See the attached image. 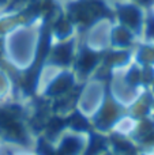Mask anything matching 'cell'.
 <instances>
[{
    "mask_svg": "<svg viewBox=\"0 0 154 155\" xmlns=\"http://www.w3.org/2000/svg\"><path fill=\"white\" fill-rule=\"evenodd\" d=\"M95 56L93 53H90V52H87V53H85L83 56H82V59H81V61H79V65H81L83 70H92L93 67H94V64H95Z\"/></svg>",
    "mask_w": 154,
    "mask_h": 155,
    "instance_id": "cell-1",
    "label": "cell"
},
{
    "mask_svg": "<svg viewBox=\"0 0 154 155\" xmlns=\"http://www.w3.org/2000/svg\"><path fill=\"white\" fill-rule=\"evenodd\" d=\"M122 15H123V19H124L126 22H128L130 25H135L136 21H138L136 12L134 10H131V8H126V10L122 12Z\"/></svg>",
    "mask_w": 154,
    "mask_h": 155,
    "instance_id": "cell-2",
    "label": "cell"
},
{
    "mask_svg": "<svg viewBox=\"0 0 154 155\" xmlns=\"http://www.w3.org/2000/svg\"><path fill=\"white\" fill-rule=\"evenodd\" d=\"M71 125L76 129H85L86 128V120H85L82 116L75 114L72 118H71Z\"/></svg>",
    "mask_w": 154,
    "mask_h": 155,
    "instance_id": "cell-3",
    "label": "cell"
},
{
    "mask_svg": "<svg viewBox=\"0 0 154 155\" xmlns=\"http://www.w3.org/2000/svg\"><path fill=\"white\" fill-rule=\"evenodd\" d=\"M68 56H70V53H68V49L65 48V46L57 49V59H59L60 61H67Z\"/></svg>",
    "mask_w": 154,
    "mask_h": 155,
    "instance_id": "cell-4",
    "label": "cell"
},
{
    "mask_svg": "<svg viewBox=\"0 0 154 155\" xmlns=\"http://www.w3.org/2000/svg\"><path fill=\"white\" fill-rule=\"evenodd\" d=\"M63 147H64V150L67 151V153H72V151L76 148V142L74 139H68V140H65Z\"/></svg>",
    "mask_w": 154,
    "mask_h": 155,
    "instance_id": "cell-5",
    "label": "cell"
}]
</instances>
